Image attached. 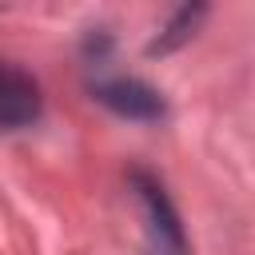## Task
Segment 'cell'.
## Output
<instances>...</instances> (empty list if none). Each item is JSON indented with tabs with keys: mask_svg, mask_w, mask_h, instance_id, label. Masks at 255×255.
<instances>
[{
	"mask_svg": "<svg viewBox=\"0 0 255 255\" xmlns=\"http://www.w3.org/2000/svg\"><path fill=\"white\" fill-rule=\"evenodd\" d=\"M88 96L96 104H104L108 112H116L120 120H163L167 116V100L159 88H151L139 76H92L88 80Z\"/></svg>",
	"mask_w": 255,
	"mask_h": 255,
	"instance_id": "2",
	"label": "cell"
},
{
	"mask_svg": "<svg viewBox=\"0 0 255 255\" xmlns=\"http://www.w3.org/2000/svg\"><path fill=\"white\" fill-rule=\"evenodd\" d=\"M108 52H112V36H108L104 28H92V32L84 36V56H88L92 64H104Z\"/></svg>",
	"mask_w": 255,
	"mask_h": 255,
	"instance_id": "5",
	"label": "cell"
},
{
	"mask_svg": "<svg viewBox=\"0 0 255 255\" xmlns=\"http://www.w3.org/2000/svg\"><path fill=\"white\" fill-rule=\"evenodd\" d=\"M128 183L139 199V211H143V235H147V255H191V243H187V231H183V219L163 187L159 175L143 171V167H131L128 171Z\"/></svg>",
	"mask_w": 255,
	"mask_h": 255,
	"instance_id": "1",
	"label": "cell"
},
{
	"mask_svg": "<svg viewBox=\"0 0 255 255\" xmlns=\"http://www.w3.org/2000/svg\"><path fill=\"white\" fill-rule=\"evenodd\" d=\"M40 108H44V96H40L36 76H28L20 64H4L0 68V128L4 131L32 128L40 120Z\"/></svg>",
	"mask_w": 255,
	"mask_h": 255,
	"instance_id": "3",
	"label": "cell"
},
{
	"mask_svg": "<svg viewBox=\"0 0 255 255\" xmlns=\"http://www.w3.org/2000/svg\"><path fill=\"white\" fill-rule=\"evenodd\" d=\"M203 16H207V4H179V8L167 16V24L155 32V40L147 44V56H167V52L183 48V44L195 36V28H199Z\"/></svg>",
	"mask_w": 255,
	"mask_h": 255,
	"instance_id": "4",
	"label": "cell"
}]
</instances>
